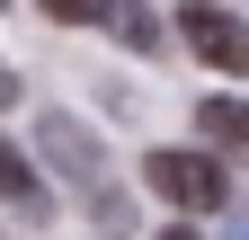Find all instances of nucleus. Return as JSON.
<instances>
[{
    "mask_svg": "<svg viewBox=\"0 0 249 240\" xmlns=\"http://www.w3.org/2000/svg\"><path fill=\"white\" fill-rule=\"evenodd\" d=\"M142 187L160 205H178V214H223L231 205V178H223L213 152H151L142 160Z\"/></svg>",
    "mask_w": 249,
    "mask_h": 240,
    "instance_id": "nucleus-1",
    "label": "nucleus"
},
{
    "mask_svg": "<svg viewBox=\"0 0 249 240\" xmlns=\"http://www.w3.org/2000/svg\"><path fill=\"white\" fill-rule=\"evenodd\" d=\"M36 152H45V160H53L62 178H71L80 196H98V187H107V160H98V134H89L80 116L45 107V116H36Z\"/></svg>",
    "mask_w": 249,
    "mask_h": 240,
    "instance_id": "nucleus-2",
    "label": "nucleus"
},
{
    "mask_svg": "<svg viewBox=\"0 0 249 240\" xmlns=\"http://www.w3.org/2000/svg\"><path fill=\"white\" fill-rule=\"evenodd\" d=\"M178 36L196 45L213 71H240V63H249V36H240V18H231V9H213V0H187V9H178Z\"/></svg>",
    "mask_w": 249,
    "mask_h": 240,
    "instance_id": "nucleus-3",
    "label": "nucleus"
},
{
    "mask_svg": "<svg viewBox=\"0 0 249 240\" xmlns=\"http://www.w3.org/2000/svg\"><path fill=\"white\" fill-rule=\"evenodd\" d=\"M0 205H9V214H36V223H45V178H36V160H27L9 134H0Z\"/></svg>",
    "mask_w": 249,
    "mask_h": 240,
    "instance_id": "nucleus-4",
    "label": "nucleus"
},
{
    "mask_svg": "<svg viewBox=\"0 0 249 240\" xmlns=\"http://www.w3.org/2000/svg\"><path fill=\"white\" fill-rule=\"evenodd\" d=\"M196 134L213 142V152H240V142H249V107L240 98H205L196 107Z\"/></svg>",
    "mask_w": 249,
    "mask_h": 240,
    "instance_id": "nucleus-5",
    "label": "nucleus"
},
{
    "mask_svg": "<svg viewBox=\"0 0 249 240\" xmlns=\"http://www.w3.org/2000/svg\"><path fill=\"white\" fill-rule=\"evenodd\" d=\"M45 18H62V27H116V9L124 0H36Z\"/></svg>",
    "mask_w": 249,
    "mask_h": 240,
    "instance_id": "nucleus-6",
    "label": "nucleus"
},
{
    "mask_svg": "<svg viewBox=\"0 0 249 240\" xmlns=\"http://www.w3.org/2000/svg\"><path fill=\"white\" fill-rule=\"evenodd\" d=\"M9 107H18V71L0 63V116H9Z\"/></svg>",
    "mask_w": 249,
    "mask_h": 240,
    "instance_id": "nucleus-7",
    "label": "nucleus"
},
{
    "mask_svg": "<svg viewBox=\"0 0 249 240\" xmlns=\"http://www.w3.org/2000/svg\"><path fill=\"white\" fill-rule=\"evenodd\" d=\"M160 240H196V231H187V223H169V231H160Z\"/></svg>",
    "mask_w": 249,
    "mask_h": 240,
    "instance_id": "nucleus-8",
    "label": "nucleus"
},
{
    "mask_svg": "<svg viewBox=\"0 0 249 240\" xmlns=\"http://www.w3.org/2000/svg\"><path fill=\"white\" fill-rule=\"evenodd\" d=\"M0 9H9V0H0Z\"/></svg>",
    "mask_w": 249,
    "mask_h": 240,
    "instance_id": "nucleus-9",
    "label": "nucleus"
}]
</instances>
